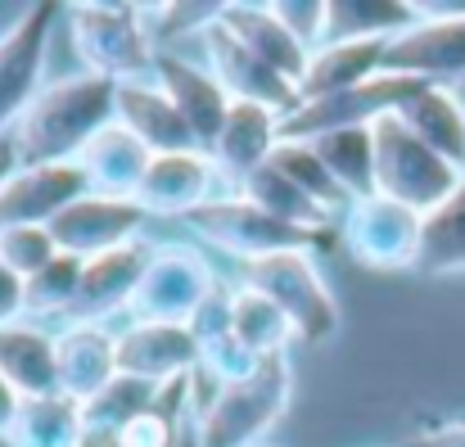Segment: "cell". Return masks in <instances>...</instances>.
Listing matches in <instances>:
<instances>
[{
	"label": "cell",
	"instance_id": "cell-1",
	"mask_svg": "<svg viewBox=\"0 0 465 447\" xmlns=\"http://www.w3.org/2000/svg\"><path fill=\"white\" fill-rule=\"evenodd\" d=\"M114 82L73 73L36 91L27 114L9 132V154L18 167H45V163H77L82 145L114 123Z\"/></svg>",
	"mask_w": 465,
	"mask_h": 447
},
{
	"label": "cell",
	"instance_id": "cell-2",
	"mask_svg": "<svg viewBox=\"0 0 465 447\" xmlns=\"http://www.w3.org/2000/svg\"><path fill=\"white\" fill-rule=\"evenodd\" d=\"M294 398V357H262L244 380L213 389L194 412V434L203 447H262Z\"/></svg>",
	"mask_w": 465,
	"mask_h": 447
},
{
	"label": "cell",
	"instance_id": "cell-3",
	"mask_svg": "<svg viewBox=\"0 0 465 447\" xmlns=\"http://www.w3.org/2000/svg\"><path fill=\"white\" fill-rule=\"evenodd\" d=\"M73 55L82 73L123 82H150L158 64V45L141 23V5H73L64 9Z\"/></svg>",
	"mask_w": 465,
	"mask_h": 447
},
{
	"label": "cell",
	"instance_id": "cell-4",
	"mask_svg": "<svg viewBox=\"0 0 465 447\" xmlns=\"http://www.w3.org/2000/svg\"><path fill=\"white\" fill-rule=\"evenodd\" d=\"M371 141H375V194L398 199V204L416 208L420 217L430 208H439L461 185L465 172H457L448 158H439L398 114L375 118Z\"/></svg>",
	"mask_w": 465,
	"mask_h": 447
},
{
	"label": "cell",
	"instance_id": "cell-5",
	"mask_svg": "<svg viewBox=\"0 0 465 447\" xmlns=\"http://www.w3.org/2000/svg\"><path fill=\"white\" fill-rule=\"evenodd\" d=\"M240 285L267 294L294 325L299 343H325L339 330V298L321 276L312 249H290L272 258L240 263Z\"/></svg>",
	"mask_w": 465,
	"mask_h": 447
},
{
	"label": "cell",
	"instance_id": "cell-6",
	"mask_svg": "<svg viewBox=\"0 0 465 447\" xmlns=\"http://www.w3.org/2000/svg\"><path fill=\"white\" fill-rule=\"evenodd\" d=\"M222 294L217 267L185 240H163L154 244V258L127 303V321H167V325H190L213 298Z\"/></svg>",
	"mask_w": 465,
	"mask_h": 447
},
{
	"label": "cell",
	"instance_id": "cell-7",
	"mask_svg": "<svg viewBox=\"0 0 465 447\" xmlns=\"http://www.w3.org/2000/svg\"><path fill=\"white\" fill-rule=\"evenodd\" d=\"M185 226H190L203 244H213V249H222V253H231V258H240V263L325 244L321 231H299V226L276 222L272 213H262V208H258L253 199H244L240 190H226V194H217L213 204L194 208V213L185 217Z\"/></svg>",
	"mask_w": 465,
	"mask_h": 447
},
{
	"label": "cell",
	"instance_id": "cell-8",
	"mask_svg": "<svg viewBox=\"0 0 465 447\" xmlns=\"http://www.w3.org/2000/svg\"><path fill=\"white\" fill-rule=\"evenodd\" d=\"M416 23L398 32L384 50V73L416 77L430 86H452L465 77V5L411 0Z\"/></svg>",
	"mask_w": 465,
	"mask_h": 447
},
{
	"label": "cell",
	"instance_id": "cell-9",
	"mask_svg": "<svg viewBox=\"0 0 465 447\" xmlns=\"http://www.w3.org/2000/svg\"><path fill=\"white\" fill-rule=\"evenodd\" d=\"M420 222L425 217L416 208L384 194H366V199H352L348 213L339 217V240L371 272H416Z\"/></svg>",
	"mask_w": 465,
	"mask_h": 447
},
{
	"label": "cell",
	"instance_id": "cell-10",
	"mask_svg": "<svg viewBox=\"0 0 465 447\" xmlns=\"http://www.w3.org/2000/svg\"><path fill=\"white\" fill-rule=\"evenodd\" d=\"M199 45H203V68L222 82V91L235 104H262L281 118L299 109V86L281 77L272 64H262L217 14L199 27Z\"/></svg>",
	"mask_w": 465,
	"mask_h": 447
},
{
	"label": "cell",
	"instance_id": "cell-11",
	"mask_svg": "<svg viewBox=\"0 0 465 447\" xmlns=\"http://www.w3.org/2000/svg\"><path fill=\"white\" fill-rule=\"evenodd\" d=\"M59 18H64L59 5H27L0 32V136L14 132V123L36 100L41 68H45V45H50V27Z\"/></svg>",
	"mask_w": 465,
	"mask_h": 447
},
{
	"label": "cell",
	"instance_id": "cell-12",
	"mask_svg": "<svg viewBox=\"0 0 465 447\" xmlns=\"http://www.w3.org/2000/svg\"><path fill=\"white\" fill-rule=\"evenodd\" d=\"M416 77H398V73H380L352 91L325 95V100H303L294 114L281 118V141H316L325 132H343V127H371L384 114H398V104L416 91Z\"/></svg>",
	"mask_w": 465,
	"mask_h": 447
},
{
	"label": "cell",
	"instance_id": "cell-13",
	"mask_svg": "<svg viewBox=\"0 0 465 447\" xmlns=\"http://www.w3.org/2000/svg\"><path fill=\"white\" fill-rule=\"evenodd\" d=\"M145 208L136 199H114V194H95L86 190L82 199H73L54 222H50V235H54V249L68 253V258H100L118 244H132L141 240L145 231Z\"/></svg>",
	"mask_w": 465,
	"mask_h": 447
},
{
	"label": "cell",
	"instance_id": "cell-14",
	"mask_svg": "<svg viewBox=\"0 0 465 447\" xmlns=\"http://www.w3.org/2000/svg\"><path fill=\"white\" fill-rule=\"evenodd\" d=\"M231 185L222 181L217 163L203 149H181V154H154L145 167V181L136 190V204L145 217H190L194 208L213 204Z\"/></svg>",
	"mask_w": 465,
	"mask_h": 447
},
{
	"label": "cell",
	"instance_id": "cell-15",
	"mask_svg": "<svg viewBox=\"0 0 465 447\" xmlns=\"http://www.w3.org/2000/svg\"><path fill=\"white\" fill-rule=\"evenodd\" d=\"M118 348V375L145 380V384H176L199 371V343L190 325H167V321H127L114 339Z\"/></svg>",
	"mask_w": 465,
	"mask_h": 447
},
{
	"label": "cell",
	"instance_id": "cell-16",
	"mask_svg": "<svg viewBox=\"0 0 465 447\" xmlns=\"http://www.w3.org/2000/svg\"><path fill=\"white\" fill-rule=\"evenodd\" d=\"M150 258H154V244H150L145 235L132 240V244H118V249H109V253H100V258H86L68 321L104 325V321H114L118 312H127V303L136 294V285H141Z\"/></svg>",
	"mask_w": 465,
	"mask_h": 447
},
{
	"label": "cell",
	"instance_id": "cell-17",
	"mask_svg": "<svg viewBox=\"0 0 465 447\" xmlns=\"http://www.w3.org/2000/svg\"><path fill=\"white\" fill-rule=\"evenodd\" d=\"M118 330L109 325H82V321H64L54 330V375H59V393L73 402H91L95 393H104L118 375V348H114Z\"/></svg>",
	"mask_w": 465,
	"mask_h": 447
},
{
	"label": "cell",
	"instance_id": "cell-18",
	"mask_svg": "<svg viewBox=\"0 0 465 447\" xmlns=\"http://www.w3.org/2000/svg\"><path fill=\"white\" fill-rule=\"evenodd\" d=\"M86 194V176L77 163L14 167L0 185V231L5 226H50L73 199Z\"/></svg>",
	"mask_w": 465,
	"mask_h": 447
},
{
	"label": "cell",
	"instance_id": "cell-19",
	"mask_svg": "<svg viewBox=\"0 0 465 447\" xmlns=\"http://www.w3.org/2000/svg\"><path fill=\"white\" fill-rule=\"evenodd\" d=\"M154 82L167 91V100L181 109V118L190 123L194 145L208 154L213 141L222 136L226 114H231L235 100L222 91V82H217L203 64H194V59H185V55H176V50H163V55H158Z\"/></svg>",
	"mask_w": 465,
	"mask_h": 447
},
{
	"label": "cell",
	"instance_id": "cell-20",
	"mask_svg": "<svg viewBox=\"0 0 465 447\" xmlns=\"http://www.w3.org/2000/svg\"><path fill=\"white\" fill-rule=\"evenodd\" d=\"M281 145V114L262 109V104H231L222 136L213 141L208 158L217 163L222 181L231 190H240L258 167H267V158Z\"/></svg>",
	"mask_w": 465,
	"mask_h": 447
},
{
	"label": "cell",
	"instance_id": "cell-21",
	"mask_svg": "<svg viewBox=\"0 0 465 447\" xmlns=\"http://www.w3.org/2000/svg\"><path fill=\"white\" fill-rule=\"evenodd\" d=\"M114 118L150 149V154H181V149H199L190 123L181 118V109L167 100V91L150 82H123L114 91Z\"/></svg>",
	"mask_w": 465,
	"mask_h": 447
},
{
	"label": "cell",
	"instance_id": "cell-22",
	"mask_svg": "<svg viewBox=\"0 0 465 447\" xmlns=\"http://www.w3.org/2000/svg\"><path fill=\"white\" fill-rule=\"evenodd\" d=\"M150 158H154V154L114 118L109 127H100V132L82 145V154H77V172L86 176V190H95V194L136 199Z\"/></svg>",
	"mask_w": 465,
	"mask_h": 447
},
{
	"label": "cell",
	"instance_id": "cell-23",
	"mask_svg": "<svg viewBox=\"0 0 465 447\" xmlns=\"http://www.w3.org/2000/svg\"><path fill=\"white\" fill-rule=\"evenodd\" d=\"M384 50L389 41H339V45H316L299 77V104L303 100H325L339 91H352L371 77L384 73Z\"/></svg>",
	"mask_w": 465,
	"mask_h": 447
},
{
	"label": "cell",
	"instance_id": "cell-24",
	"mask_svg": "<svg viewBox=\"0 0 465 447\" xmlns=\"http://www.w3.org/2000/svg\"><path fill=\"white\" fill-rule=\"evenodd\" d=\"M217 18L262 59V64H272L281 77H290L294 86H299V77H303V68H308L312 50L272 14V5H222L217 9Z\"/></svg>",
	"mask_w": 465,
	"mask_h": 447
},
{
	"label": "cell",
	"instance_id": "cell-25",
	"mask_svg": "<svg viewBox=\"0 0 465 447\" xmlns=\"http://www.w3.org/2000/svg\"><path fill=\"white\" fill-rule=\"evenodd\" d=\"M0 375H5L23 398L59 393V375H54V330H45L41 321L0 325Z\"/></svg>",
	"mask_w": 465,
	"mask_h": 447
},
{
	"label": "cell",
	"instance_id": "cell-26",
	"mask_svg": "<svg viewBox=\"0 0 465 447\" xmlns=\"http://www.w3.org/2000/svg\"><path fill=\"white\" fill-rule=\"evenodd\" d=\"M398 118L434 149L439 158H448L457 172H465V109L448 86L420 82V86L398 104Z\"/></svg>",
	"mask_w": 465,
	"mask_h": 447
},
{
	"label": "cell",
	"instance_id": "cell-27",
	"mask_svg": "<svg viewBox=\"0 0 465 447\" xmlns=\"http://www.w3.org/2000/svg\"><path fill=\"white\" fill-rule=\"evenodd\" d=\"M226 325L231 334L262 362V357H276V353H290V343L299 339L290 316L272 303L267 294L249 290V285H235L226 290Z\"/></svg>",
	"mask_w": 465,
	"mask_h": 447
},
{
	"label": "cell",
	"instance_id": "cell-28",
	"mask_svg": "<svg viewBox=\"0 0 465 447\" xmlns=\"http://www.w3.org/2000/svg\"><path fill=\"white\" fill-rule=\"evenodd\" d=\"M5 443L9 447H82L86 443L82 402H73L64 393L23 398V407H18Z\"/></svg>",
	"mask_w": 465,
	"mask_h": 447
},
{
	"label": "cell",
	"instance_id": "cell-29",
	"mask_svg": "<svg viewBox=\"0 0 465 447\" xmlns=\"http://www.w3.org/2000/svg\"><path fill=\"white\" fill-rule=\"evenodd\" d=\"M416 272L420 276H461L465 272V176L439 208L425 213Z\"/></svg>",
	"mask_w": 465,
	"mask_h": 447
},
{
	"label": "cell",
	"instance_id": "cell-30",
	"mask_svg": "<svg viewBox=\"0 0 465 447\" xmlns=\"http://www.w3.org/2000/svg\"><path fill=\"white\" fill-rule=\"evenodd\" d=\"M411 23H416V9L411 5H398V0H330L325 5V41L321 45H339V41H393Z\"/></svg>",
	"mask_w": 465,
	"mask_h": 447
},
{
	"label": "cell",
	"instance_id": "cell-31",
	"mask_svg": "<svg viewBox=\"0 0 465 447\" xmlns=\"http://www.w3.org/2000/svg\"><path fill=\"white\" fill-rule=\"evenodd\" d=\"M312 149L321 154V163L330 167V176L339 181V190L348 199L375 194V141H371V127L325 132V136L312 141Z\"/></svg>",
	"mask_w": 465,
	"mask_h": 447
},
{
	"label": "cell",
	"instance_id": "cell-32",
	"mask_svg": "<svg viewBox=\"0 0 465 447\" xmlns=\"http://www.w3.org/2000/svg\"><path fill=\"white\" fill-rule=\"evenodd\" d=\"M240 194H244V199H253V204H258L262 213H272L276 222L299 226V231H321V235H325V231H330V222H334L316 199H308V194H303L290 176H281L272 163H267V167H258V172L240 185Z\"/></svg>",
	"mask_w": 465,
	"mask_h": 447
},
{
	"label": "cell",
	"instance_id": "cell-33",
	"mask_svg": "<svg viewBox=\"0 0 465 447\" xmlns=\"http://www.w3.org/2000/svg\"><path fill=\"white\" fill-rule=\"evenodd\" d=\"M267 163H272L281 176H290V181H294L308 199H316V204H321L334 222L348 213V204H352V199L339 190V181L330 176V167L321 163V154L312 149V141H281V145H276V154H272Z\"/></svg>",
	"mask_w": 465,
	"mask_h": 447
},
{
	"label": "cell",
	"instance_id": "cell-34",
	"mask_svg": "<svg viewBox=\"0 0 465 447\" xmlns=\"http://www.w3.org/2000/svg\"><path fill=\"white\" fill-rule=\"evenodd\" d=\"M172 389V384H167ZM158 384L145 380H132V375H114V384L104 393H95L86 407H82V421H86V434H100V439H114V430H123L132 416L158 407V398L167 393Z\"/></svg>",
	"mask_w": 465,
	"mask_h": 447
},
{
	"label": "cell",
	"instance_id": "cell-35",
	"mask_svg": "<svg viewBox=\"0 0 465 447\" xmlns=\"http://www.w3.org/2000/svg\"><path fill=\"white\" fill-rule=\"evenodd\" d=\"M77 281H82V258H50L36 276L23 281V303H27V321H68L73 298H77Z\"/></svg>",
	"mask_w": 465,
	"mask_h": 447
},
{
	"label": "cell",
	"instance_id": "cell-36",
	"mask_svg": "<svg viewBox=\"0 0 465 447\" xmlns=\"http://www.w3.org/2000/svg\"><path fill=\"white\" fill-rule=\"evenodd\" d=\"M50 258H59L50 226H5L0 231V267L14 272L18 281L36 276Z\"/></svg>",
	"mask_w": 465,
	"mask_h": 447
},
{
	"label": "cell",
	"instance_id": "cell-37",
	"mask_svg": "<svg viewBox=\"0 0 465 447\" xmlns=\"http://www.w3.org/2000/svg\"><path fill=\"white\" fill-rule=\"evenodd\" d=\"M272 14L308 45L316 50L325 41V0H272Z\"/></svg>",
	"mask_w": 465,
	"mask_h": 447
},
{
	"label": "cell",
	"instance_id": "cell-38",
	"mask_svg": "<svg viewBox=\"0 0 465 447\" xmlns=\"http://www.w3.org/2000/svg\"><path fill=\"white\" fill-rule=\"evenodd\" d=\"M27 321V303H23V281L14 272L0 267V325Z\"/></svg>",
	"mask_w": 465,
	"mask_h": 447
},
{
	"label": "cell",
	"instance_id": "cell-39",
	"mask_svg": "<svg viewBox=\"0 0 465 447\" xmlns=\"http://www.w3.org/2000/svg\"><path fill=\"white\" fill-rule=\"evenodd\" d=\"M402 447H465V421H443V425H430V430H420L416 439H407Z\"/></svg>",
	"mask_w": 465,
	"mask_h": 447
},
{
	"label": "cell",
	"instance_id": "cell-40",
	"mask_svg": "<svg viewBox=\"0 0 465 447\" xmlns=\"http://www.w3.org/2000/svg\"><path fill=\"white\" fill-rule=\"evenodd\" d=\"M18 407H23V393H18V389L0 375V439H9V425H14Z\"/></svg>",
	"mask_w": 465,
	"mask_h": 447
},
{
	"label": "cell",
	"instance_id": "cell-41",
	"mask_svg": "<svg viewBox=\"0 0 465 447\" xmlns=\"http://www.w3.org/2000/svg\"><path fill=\"white\" fill-rule=\"evenodd\" d=\"M14 167H18V163H14V154H9V145L0 141V185L9 181V172H14Z\"/></svg>",
	"mask_w": 465,
	"mask_h": 447
},
{
	"label": "cell",
	"instance_id": "cell-42",
	"mask_svg": "<svg viewBox=\"0 0 465 447\" xmlns=\"http://www.w3.org/2000/svg\"><path fill=\"white\" fill-rule=\"evenodd\" d=\"M176 447H203V443H199V434H194V416H190V425L181 430V439H176Z\"/></svg>",
	"mask_w": 465,
	"mask_h": 447
},
{
	"label": "cell",
	"instance_id": "cell-43",
	"mask_svg": "<svg viewBox=\"0 0 465 447\" xmlns=\"http://www.w3.org/2000/svg\"><path fill=\"white\" fill-rule=\"evenodd\" d=\"M448 91H452V95H457V100H461V109H465V77H461V82H452V86H448Z\"/></svg>",
	"mask_w": 465,
	"mask_h": 447
},
{
	"label": "cell",
	"instance_id": "cell-44",
	"mask_svg": "<svg viewBox=\"0 0 465 447\" xmlns=\"http://www.w3.org/2000/svg\"><path fill=\"white\" fill-rule=\"evenodd\" d=\"M82 447H109V439H100V434H86V443Z\"/></svg>",
	"mask_w": 465,
	"mask_h": 447
},
{
	"label": "cell",
	"instance_id": "cell-45",
	"mask_svg": "<svg viewBox=\"0 0 465 447\" xmlns=\"http://www.w3.org/2000/svg\"><path fill=\"white\" fill-rule=\"evenodd\" d=\"M262 447H267V443H262Z\"/></svg>",
	"mask_w": 465,
	"mask_h": 447
}]
</instances>
